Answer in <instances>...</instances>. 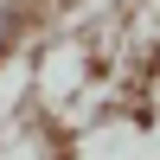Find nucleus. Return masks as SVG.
<instances>
[{
    "label": "nucleus",
    "mask_w": 160,
    "mask_h": 160,
    "mask_svg": "<svg viewBox=\"0 0 160 160\" xmlns=\"http://www.w3.org/2000/svg\"><path fill=\"white\" fill-rule=\"evenodd\" d=\"M38 13H45L38 0H0V71H7V64L26 51V38H32Z\"/></svg>",
    "instance_id": "f257e3e1"
},
{
    "label": "nucleus",
    "mask_w": 160,
    "mask_h": 160,
    "mask_svg": "<svg viewBox=\"0 0 160 160\" xmlns=\"http://www.w3.org/2000/svg\"><path fill=\"white\" fill-rule=\"evenodd\" d=\"M0 141H7V102H0Z\"/></svg>",
    "instance_id": "f03ea898"
},
{
    "label": "nucleus",
    "mask_w": 160,
    "mask_h": 160,
    "mask_svg": "<svg viewBox=\"0 0 160 160\" xmlns=\"http://www.w3.org/2000/svg\"><path fill=\"white\" fill-rule=\"evenodd\" d=\"M38 7H71V0H38Z\"/></svg>",
    "instance_id": "7ed1b4c3"
}]
</instances>
